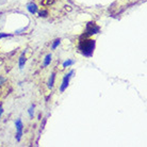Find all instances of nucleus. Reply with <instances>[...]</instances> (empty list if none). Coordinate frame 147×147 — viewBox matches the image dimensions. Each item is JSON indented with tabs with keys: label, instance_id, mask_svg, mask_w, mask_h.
<instances>
[{
	"label": "nucleus",
	"instance_id": "obj_1",
	"mask_svg": "<svg viewBox=\"0 0 147 147\" xmlns=\"http://www.w3.org/2000/svg\"><path fill=\"white\" fill-rule=\"evenodd\" d=\"M95 40H91V38H84V40H81L79 42V45H78V49L80 50V52L84 57H92L93 52H94V49H95Z\"/></svg>",
	"mask_w": 147,
	"mask_h": 147
},
{
	"label": "nucleus",
	"instance_id": "obj_2",
	"mask_svg": "<svg viewBox=\"0 0 147 147\" xmlns=\"http://www.w3.org/2000/svg\"><path fill=\"white\" fill-rule=\"evenodd\" d=\"M100 28L95 22H88L86 25V29H85L84 35L83 36H91V35H94V34H97L99 32Z\"/></svg>",
	"mask_w": 147,
	"mask_h": 147
},
{
	"label": "nucleus",
	"instance_id": "obj_3",
	"mask_svg": "<svg viewBox=\"0 0 147 147\" xmlns=\"http://www.w3.org/2000/svg\"><path fill=\"white\" fill-rule=\"evenodd\" d=\"M74 74V70H70L69 73L66 74L65 76H64V78H63L62 80V84H61V86H60V92H64L65 90L67 88V86H68V84H69V80L70 78H71V75Z\"/></svg>",
	"mask_w": 147,
	"mask_h": 147
},
{
	"label": "nucleus",
	"instance_id": "obj_4",
	"mask_svg": "<svg viewBox=\"0 0 147 147\" xmlns=\"http://www.w3.org/2000/svg\"><path fill=\"white\" fill-rule=\"evenodd\" d=\"M15 126H16V130H17V136H16V140L20 141L22 136V128H24V125H22V121L20 118H18L17 121H15Z\"/></svg>",
	"mask_w": 147,
	"mask_h": 147
},
{
	"label": "nucleus",
	"instance_id": "obj_5",
	"mask_svg": "<svg viewBox=\"0 0 147 147\" xmlns=\"http://www.w3.org/2000/svg\"><path fill=\"white\" fill-rule=\"evenodd\" d=\"M27 10H28L31 14H35V13L37 12V10H38V7H37V5L35 3L31 2V3L27 4Z\"/></svg>",
	"mask_w": 147,
	"mask_h": 147
},
{
	"label": "nucleus",
	"instance_id": "obj_6",
	"mask_svg": "<svg viewBox=\"0 0 147 147\" xmlns=\"http://www.w3.org/2000/svg\"><path fill=\"white\" fill-rule=\"evenodd\" d=\"M26 55H25V52H22V55H20V58H19V68L22 69L24 66H25V64H26Z\"/></svg>",
	"mask_w": 147,
	"mask_h": 147
},
{
	"label": "nucleus",
	"instance_id": "obj_7",
	"mask_svg": "<svg viewBox=\"0 0 147 147\" xmlns=\"http://www.w3.org/2000/svg\"><path fill=\"white\" fill-rule=\"evenodd\" d=\"M51 59H52V55H51V53H48V55L45 57V59H44V63H43L44 67L48 66V65L50 64V62H51Z\"/></svg>",
	"mask_w": 147,
	"mask_h": 147
},
{
	"label": "nucleus",
	"instance_id": "obj_8",
	"mask_svg": "<svg viewBox=\"0 0 147 147\" xmlns=\"http://www.w3.org/2000/svg\"><path fill=\"white\" fill-rule=\"evenodd\" d=\"M55 74L52 73L51 75H50L49 81H48V88H53V84H55Z\"/></svg>",
	"mask_w": 147,
	"mask_h": 147
},
{
	"label": "nucleus",
	"instance_id": "obj_9",
	"mask_svg": "<svg viewBox=\"0 0 147 147\" xmlns=\"http://www.w3.org/2000/svg\"><path fill=\"white\" fill-rule=\"evenodd\" d=\"M55 3V0H40V4L43 7H48V5H51Z\"/></svg>",
	"mask_w": 147,
	"mask_h": 147
},
{
	"label": "nucleus",
	"instance_id": "obj_10",
	"mask_svg": "<svg viewBox=\"0 0 147 147\" xmlns=\"http://www.w3.org/2000/svg\"><path fill=\"white\" fill-rule=\"evenodd\" d=\"M73 64H74L73 60H66L65 62L63 63V68H66V67L70 66V65H73Z\"/></svg>",
	"mask_w": 147,
	"mask_h": 147
},
{
	"label": "nucleus",
	"instance_id": "obj_11",
	"mask_svg": "<svg viewBox=\"0 0 147 147\" xmlns=\"http://www.w3.org/2000/svg\"><path fill=\"white\" fill-rule=\"evenodd\" d=\"M60 43H61V40H60V38H58V40H55V43H53V44H52V46H51V49H52V50H55V48H57V47H58V46L60 45Z\"/></svg>",
	"mask_w": 147,
	"mask_h": 147
},
{
	"label": "nucleus",
	"instance_id": "obj_12",
	"mask_svg": "<svg viewBox=\"0 0 147 147\" xmlns=\"http://www.w3.org/2000/svg\"><path fill=\"white\" fill-rule=\"evenodd\" d=\"M28 112H29L30 117L33 118V116H34V106H31V107H30V109L28 110Z\"/></svg>",
	"mask_w": 147,
	"mask_h": 147
},
{
	"label": "nucleus",
	"instance_id": "obj_13",
	"mask_svg": "<svg viewBox=\"0 0 147 147\" xmlns=\"http://www.w3.org/2000/svg\"><path fill=\"white\" fill-rule=\"evenodd\" d=\"M40 17H47L48 11H46V10H42V11L40 12Z\"/></svg>",
	"mask_w": 147,
	"mask_h": 147
},
{
	"label": "nucleus",
	"instance_id": "obj_14",
	"mask_svg": "<svg viewBox=\"0 0 147 147\" xmlns=\"http://www.w3.org/2000/svg\"><path fill=\"white\" fill-rule=\"evenodd\" d=\"M5 81H7V79H5V78H3L2 76H0V86H2V85L5 83Z\"/></svg>",
	"mask_w": 147,
	"mask_h": 147
},
{
	"label": "nucleus",
	"instance_id": "obj_15",
	"mask_svg": "<svg viewBox=\"0 0 147 147\" xmlns=\"http://www.w3.org/2000/svg\"><path fill=\"white\" fill-rule=\"evenodd\" d=\"M7 36H10V34L2 33V32H0V38H3V37H7Z\"/></svg>",
	"mask_w": 147,
	"mask_h": 147
},
{
	"label": "nucleus",
	"instance_id": "obj_16",
	"mask_svg": "<svg viewBox=\"0 0 147 147\" xmlns=\"http://www.w3.org/2000/svg\"><path fill=\"white\" fill-rule=\"evenodd\" d=\"M2 113H3V109L0 107V117H1V115H2Z\"/></svg>",
	"mask_w": 147,
	"mask_h": 147
}]
</instances>
